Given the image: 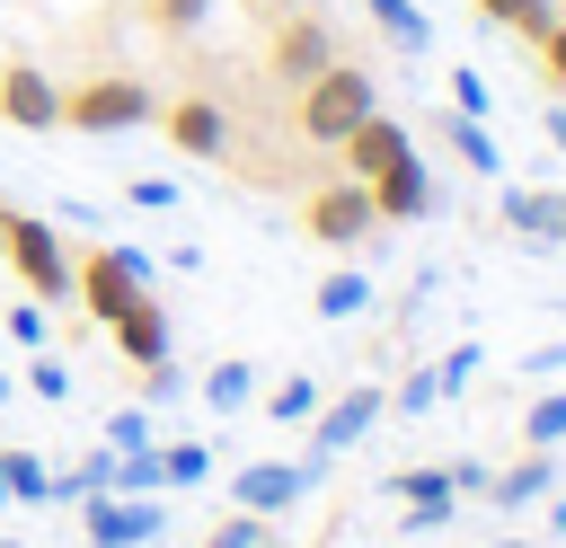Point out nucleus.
Returning a JSON list of instances; mask_svg holds the SVG:
<instances>
[{"label": "nucleus", "mask_w": 566, "mask_h": 548, "mask_svg": "<svg viewBox=\"0 0 566 548\" xmlns=\"http://www.w3.org/2000/svg\"><path fill=\"white\" fill-rule=\"evenodd\" d=\"M106 451H150V407H115L106 415Z\"/></svg>", "instance_id": "27"}, {"label": "nucleus", "mask_w": 566, "mask_h": 548, "mask_svg": "<svg viewBox=\"0 0 566 548\" xmlns=\"http://www.w3.org/2000/svg\"><path fill=\"white\" fill-rule=\"evenodd\" d=\"M301 230H310L318 247H363V239L380 230V212H371V186H354V177H327V186H310V203H301Z\"/></svg>", "instance_id": "4"}, {"label": "nucleus", "mask_w": 566, "mask_h": 548, "mask_svg": "<svg viewBox=\"0 0 566 548\" xmlns=\"http://www.w3.org/2000/svg\"><path fill=\"white\" fill-rule=\"evenodd\" d=\"M557 521H566V513H557Z\"/></svg>", "instance_id": "41"}, {"label": "nucleus", "mask_w": 566, "mask_h": 548, "mask_svg": "<svg viewBox=\"0 0 566 548\" xmlns=\"http://www.w3.org/2000/svg\"><path fill=\"white\" fill-rule=\"evenodd\" d=\"M265 62H274L283 88H301V80H318V71L336 62V27H327L310 0H292V18L274 27V53H265Z\"/></svg>", "instance_id": "6"}, {"label": "nucleus", "mask_w": 566, "mask_h": 548, "mask_svg": "<svg viewBox=\"0 0 566 548\" xmlns=\"http://www.w3.org/2000/svg\"><path fill=\"white\" fill-rule=\"evenodd\" d=\"M548 141H557V150H566V106H548Z\"/></svg>", "instance_id": "37"}, {"label": "nucleus", "mask_w": 566, "mask_h": 548, "mask_svg": "<svg viewBox=\"0 0 566 548\" xmlns=\"http://www.w3.org/2000/svg\"><path fill=\"white\" fill-rule=\"evenodd\" d=\"M557 18H566V0H557Z\"/></svg>", "instance_id": "40"}, {"label": "nucleus", "mask_w": 566, "mask_h": 548, "mask_svg": "<svg viewBox=\"0 0 566 548\" xmlns=\"http://www.w3.org/2000/svg\"><path fill=\"white\" fill-rule=\"evenodd\" d=\"M522 433H531V451H557V442H566V389H548V398H531V415H522Z\"/></svg>", "instance_id": "25"}, {"label": "nucleus", "mask_w": 566, "mask_h": 548, "mask_svg": "<svg viewBox=\"0 0 566 548\" xmlns=\"http://www.w3.org/2000/svg\"><path fill=\"white\" fill-rule=\"evenodd\" d=\"M451 106H460V115H478V124H486V115H495V88H486V80H478V71H451Z\"/></svg>", "instance_id": "29"}, {"label": "nucleus", "mask_w": 566, "mask_h": 548, "mask_svg": "<svg viewBox=\"0 0 566 548\" xmlns=\"http://www.w3.org/2000/svg\"><path fill=\"white\" fill-rule=\"evenodd\" d=\"M389 407H398V415H433V407H442V371H433V362H416V371L389 389Z\"/></svg>", "instance_id": "24"}, {"label": "nucleus", "mask_w": 566, "mask_h": 548, "mask_svg": "<svg viewBox=\"0 0 566 548\" xmlns=\"http://www.w3.org/2000/svg\"><path fill=\"white\" fill-rule=\"evenodd\" d=\"M380 415H389V389H345L336 407H318V415H310V468L345 460V451H354V442H363Z\"/></svg>", "instance_id": "7"}, {"label": "nucleus", "mask_w": 566, "mask_h": 548, "mask_svg": "<svg viewBox=\"0 0 566 548\" xmlns=\"http://www.w3.org/2000/svg\"><path fill=\"white\" fill-rule=\"evenodd\" d=\"M486 27H522V35H539L548 18H557V0H469Z\"/></svg>", "instance_id": "23"}, {"label": "nucleus", "mask_w": 566, "mask_h": 548, "mask_svg": "<svg viewBox=\"0 0 566 548\" xmlns=\"http://www.w3.org/2000/svg\"><path fill=\"white\" fill-rule=\"evenodd\" d=\"M283 9H292V0H283Z\"/></svg>", "instance_id": "43"}, {"label": "nucleus", "mask_w": 566, "mask_h": 548, "mask_svg": "<svg viewBox=\"0 0 566 548\" xmlns=\"http://www.w3.org/2000/svg\"><path fill=\"white\" fill-rule=\"evenodd\" d=\"M0 115L27 124V133H53V124H62V88H53L35 62H9V71H0Z\"/></svg>", "instance_id": "12"}, {"label": "nucleus", "mask_w": 566, "mask_h": 548, "mask_svg": "<svg viewBox=\"0 0 566 548\" xmlns=\"http://www.w3.org/2000/svg\"><path fill=\"white\" fill-rule=\"evenodd\" d=\"M363 9H371V27H380L398 53H424V44H433V27H424V9H416V0H363Z\"/></svg>", "instance_id": "19"}, {"label": "nucleus", "mask_w": 566, "mask_h": 548, "mask_svg": "<svg viewBox=\"0 0 566 548\" xmlns=\"http://www.w3.org/2000/svg\"><path fill=\"white\" fill-rule=\"evenodd\" d=\"M203 548H274V521L265 513H230V521L203 530Z\"/></svg>", "instance_id": "26"}, {"label": "nucleus", "mask_w": 566, "mask_h": 548, "mask_svg": "<svg viewBox=\"0 0 566 548\" xmlns=\"http://www.w3.org/2000/svg\"><path fill=\"white\" fill-rule=\"evenodd\" d=\"M310 486H318V468H310V460H301V468H292V460H248V468L230 477V504H239V513H265V521H283V513H292Z\"/></svg>", "instance_id": "8"}, {"label": "nucleus", "mask_w": 566, "mask_h": 548, "mask_svg": "<svg viewBox=\"0 0 566 548\" xmlns=\"http://www.w3.org/2000/svg\"><path fill=\"white\" fill-rule=\"evenodd\" d=\"M318 407H327V398H318V380H310V371H283V380L265 389V415H274V424H310Z\"/></svg>", "instance_id": "20"}, {"label": "nucleus", "mask_w": 566, "mask_h": 548, "mask_svg": "<svg viewBox=\"0 0 566 548\" xmlns=\"http://www.w3.org/2000/svg\"><path fill=\"white\" fill-rule=\"evenodd\" d=\"M203 477H212V451H203V442H168V451H159V495L203 486Z\"/></svg>", "instance_id": "22"}, {"label": "nucleus", "mask_w": 566, "mask_h": 548, "mask_svg": "<svg viewBox=\"0 0 566 548\" xmlns=\"http://www.w3.org/2000/svg\"><path fill=\"white\" fill-rule=\"evenodd\" d=\"M0 548H9V539H0Z\"/></svg>", "instance_id": "42"}, {"label": "nucleus", "mask_w": 566, "mask_h": 548, "mask_svg": "<svg viewBox=\"0 0 566 548\" xmlns=\"http://www.w3.org/2000/svg\"><path fill=\"white\" fill-rule=\"evenodd\" d=\"M433 133H442V141L460 150V168H478V177H495V133H486L478 115H460V106H451V115H433Z\"/></svg>", "instance_id": "18"}, {"label": "nucleus", "mask_w": 566, "mask_h": 548, "mask_svg": "<svg viewBox=\"0 0 566 548\" xmlns=\"http://www.w3.org/2000/svg\"><path fill=\"white\" fill-rule=\"evenodd\" d=\"M433 203H442V194H433V168H424L416 150H407L389 177H371V212H380V221H424Z\"/></svg>", "instance_id": "13"}, {"label": "nucleus", "mask_w": 566, "mask_h": 548, "mask_svg": "<svg viewBox=\"0 0 566 548\" xmlns=\"http://www.w3.org/2000/svg\"><path fill=\"white\" fill-rule=\"evenodd\" d=\"M389 495L407 504V530H416V539H424L433 521H451V504H460L451 468H398V477H389Z\"/></svg>", "instance_id": "14"}, {"label": "nucleus", "mask_w": 566, "mask_h": 548, "mask_svg": "<svg viewBox=\"0 0 566 548\" xmlns=\"http://www.w3.org/2000/svg\"><path fill=\"white\" fill-rule=\"evenodd\" d=\"M9 398H18V380H9V371H0V407H9Z\"/></svg>", "instance_id": "38"}, {"label": "nucleus", "mask_w": 566, "mask_h": 548, "mask_svg": "<svg viewBox=\"0 0 566 548\" xmlns=\"http://www.w3.org/2000/svg\"><path fill=\"white\" fill-rule=\"evenodd\" d=\"M371 309V283L354 274V265H336L327 283H318V318H363Z\"/></svg>", "instance_id": "21"}, {"label": "nucleus", "mask_w": 566, "mask_h": 548, "mask_svg": "<svg viewBox=\"0 0 566 548\" xmlns=\"http://www.w3.org/2000/svg\"><path fill=\"white\" fill-rule=\"evenodd\" d=\"M478 362H486L478 345H451V354L433 362V371H442V398H451V389H469V380H478Z\"/></svg>", "instance_id": "32"}, {"label": "nucleus", "mask_w": 566, "mask_h": 548, "mask_svg": "<svg viewBox=\"0 0 566 548\" xmlns=\"http://www.w3.org/2000/svg\"><path fill=\"white\" fill-rule=\"evenodd\" d=\"M557 486V451H531V460H513L504 477H486V495H495V513H522V504H539Z\"/></svg>", "instance_id": "16"}, {"label": "nucleus", "mask_w": 566, "mask_h": 548, "mask_svg": "<svg viewBox=\"0 0 566 548\" xmlns=\"http://www.w3.org/2000/svg\"><path fill=\"white\" fill-rule=\"evenodd\" d=\"M478 548H531V539H478Z\"/></svg>", "instance_id": "39"}, {"label": "nucleus", "mask_w": 566, "mask_h": 548, "mask_svg": "<svg viewBox=\"0 0 566 548\" xmlns=\"http://www.w3.org/2000/svg\"><path fill=\"white\" fill-rule=\"evenodd\" d=\"M159 124L186 159H230V106L221 97H177V106H159Z\"/></svg>", "instance_id": "10"}, {"label": "nucleus", "mask_w": 566, "mask_h": 548, "mask_svg": "<svg viewBox=\"0 0 566 548\" xmlns=\"http://www.w3.org/2000/svg\"><path fill=\"white\" fill-rule=\"evenodd\" d=\"M495 212H504V230H522L539 247H566V186H504Z\"/></svg>", "instance_id": "11"}, {"label": "nucleus", "mask_w": 566, "mask_h": 548, "mask_svg": "<svg viewBox=\"0 0 566 548\" xmlns=\"http://www.w3.org/2000/svg\"><path fill=\"white\" fill-rule=\"evenodd\" d=\"M124 203H142V212H168V203H177V186H168V177H133V186H124Z\"/></svg>", "instance_id": "35"}, {"label": "nucleus", "mask_w": 566, "mask_h": 548, "mask_svg": "<svg viewBox=\"0 0 566 548\" xmlns=\"http://www.w3.org/2000/svg\"><path fill=\"white\" fill-rule=\"evenodd\" d=\"M186 389V371H177V354H159V362H142V407H168Z\"/></svg>", "instance_id": "28"}, {"label": "nucleus", "mask_w": 566, "mask_h": 548, "mask_svg": "<svg viewBox=\"0 0 566 548\" xmlns=\"http://www.w3.org/2000/svg\"><path fill=\"white\" fill-rule=\"evenodd\" d=\"M371 106H380L371 71L336 53V62L318 71V80H301V88H292V133H301L310 150H336V141H345V133H354V124H363Z\"/></svg>", "instance_id": "1"}, {"label": "nucleus", "mask_w": 566, "mask_h": 548, "mask_svg": "<svg viewBox=\"0 0 566 548\" xmlns=\"http://www.w3.org/2000/svg\"><path fill=\"white\" fill-rule=\"evenodd\" d=\"M27 389H35V398H71V371H62L53 354H35V362H27Z\"/></svg>", "instance_id": "34"}, {"label": "nucleus", "mask_w": 566, "mask_h": 548, "mask_svg": "<svg viewBox=\"0 0 566 548\" xmlns=\"http://www.w3.org/2000/svg\"><path fill=\"white\" fill-rule=\"evenodd\" d=\"M80 530H88V548H150V539H168V504L159 495H88Z\"/></svg>", "instance_id": "5"}, {"label": "nucleus", "mask_w": 566, "mask_h": 548, "mask_svg": "<svg viewBox=\"0 0 566 548\" xmlns=\"http://www.w3.org/2000/svg\"><path fill=\"white\" fill-rule=\"evenodd\" d=\"M195 398H203L212 415H239V407L256 398V362H239V354H221V362H212V371L195 380Z\"/></svg>", "instance_id": "17"}, {"label": "nucleus", "mask_w": 566, "mask_h": 548, "mask_svg": "<svg viewBox=\"0 0 566 548\" xmlns=\"http://www.w3.org/2000/svg\"><path fill=\"white\" fill-rule=\"evenodd\" d=\"M531 53H539V71H548V80L566 88V18H548V27L531 35Z\"/></svg>", "instance_id": "30"}, {"label": "nucleus", "mask_w": 566, "mask_h": 548, "mask_svg": "<svg viewBox=\"0 0 566 548\" xmlns=\"http://www.w3.org/2000/svg\"><path fill=\"white\" fill-rule=\"evenodd\" d=\"M150 274H159V256H142V247H88V256H71V309L115 327L150 292Z\"/></svg>", "instance_id": "2"}, {"label": "nucleus", "mask_w": 566, "mask_h": 548, "mask_svg": "<svg viewBox=\"0 0 566 548\" xmlns=\"http://www.w3.org/2000/svg\"><path fill=\"white\" fill-rule=\"evenodd\" d=\"M62 124H71V133H133V124H159V88H150V80H88V88H62Z\"/></svg>", "instance_id": "3"}, {"label": "nucleus", "mask_w": 566, "mask_h": 548, "mask_svg": "<svg viewBox=\"0 0 566 548\" xmlns=\"http://www.w3.org/2000/svg\"><path fill=\"white\" fill-rule=\"evenodd\" d=\"M9 336H18V345H44V336H53V327H44V301H35V292H27V301H9Z\"/></svg>", "instance_id": "31"}, {"label": "nucleus", "mask_w": 566, "mask_h": 548, "mask_svg": "<svg viewBox=\"0 0 566 548\" xmlns=\"http://www.w3.org/2000/svg\"><path fill=\"white\" fill-rule=\"evenodd\" d=\"M203 9H212V0H150V18H159L168 35H195V27H203Z\"/></svg>", "instance_id": "33"}, {"label": "nucleus", "mask_w": 566, "mask_h": 548, "mask_svg": "<svg viewBox=\"0 0 566 548\" xmlns=\"http://www.w3.org/2000/svg\"><path fill=\"white\" fill-rule=\"evenodd\" d=\"M407 150H416V141H407V124H398V115H380V106H371V115H363V124H354V133L336 141V159H345V177H354V186L389 177V168H398Z\"/></svg>", "instance_id": "9"}, {"label": "nucleus", "mask_w": 566, "mask_h": 548, "mask_svg": "<svg viewBox=\"0 0 566 548\" xmlns=\"http://www.w3.org/2000/svg\"><path fill=\"white\" fill-rule=\"evenodd\" d=\"M531 371H566V345H539V354H531Z\"/></svg>", "instance_id": "36"}, {"label": "nucleus", "mask_w": 566, "mask_h": 548, "mask_svg": "<svg viewBox=\"0 0 566 548\" xmlns=\"http://www.w3.org/2000/svg\"><path fill=\"white\" fill-rule=\"evenodd\" d=\"M115 354H124L133 371H142V362H159V354H177V345H168V309H159L150 292H142V301L115 318Z\"/></svg>", "instance_id": "15"}]
</instances>
